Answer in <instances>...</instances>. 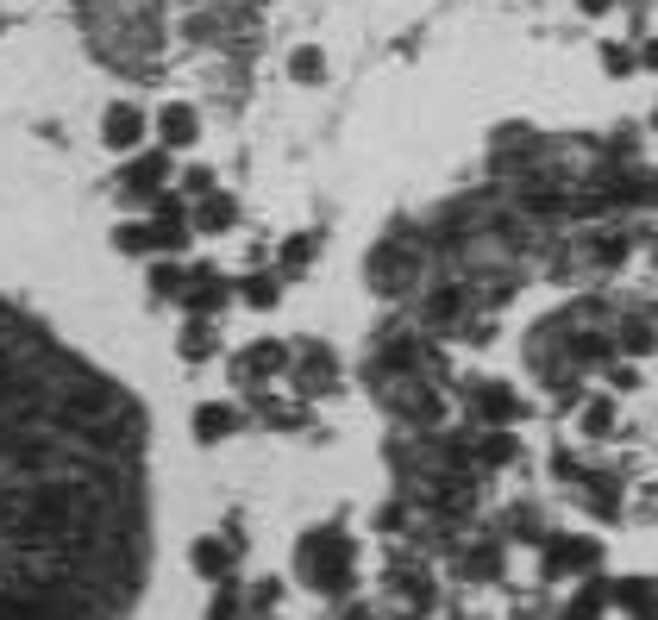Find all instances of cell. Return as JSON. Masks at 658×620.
Returning a JSON list of instances; mask_svg holds the SVG:
<instances>
[{
	"label": "cell",
	"mask_w": 658,
	"mask_h": 620,
	"mask_svg": "<svg viewBox=\"0 0 658 620\" xmlns=\"http://www.w3.org/2000/svg\"><path fill=\"white\" fill-rule=\"evenodd\" d=\"M301 577H308V589H320V595H351V583H358L351 539L339 527L308 533V539H301Z\"/></svg>",
	"instance_id": "1"
},
{
	"label": "cell",
	"mask_w": 658,
	"mask_h": 620,
	"mask_svg": "<svg viewBox=\"0 0 658 620\" xmlns=\"http://www.w3.org/2000/svg\"><path fill=\"white\" fill-rule=\"evenodd\" d=\"M602 564V545L583 539V533H546L539 539V583H564L577 570H596Z\"/></svg>",
	"instance_id": "2"
},
{
	"label": "cell",
	"mask_w": 658,
	"mask_h": 620,
	"mask_svg": "<svg viewBox=\"0 0 658 620\" xmlns=\"http://www.w3.org/2000/svg\"><path fill=\"white\" fill-rule=\"evenodd\" d=\"M226 295H232V289H226L214 270H188V282H182V307H188L195 320H214L220 307H226Z\"/></svg>",
	"instance_id": "3"
},
{
	"label": "cell",
	"mask_w": 658,
	"mask_h": 620,
	"mask_svg": "<svg viewBox=\"0 0 658 620\" xmlns=\"http://www.w3.org/2000/svg\"><path fill=\"white\" fill-rule=\"evenodd\" d=\"M157 132H163V151H188L201 138V113L188 107V101H170L157 113Z\"/></svg>",
	"instance_id": "4"
},
{
	"label": "cell",
	"mask_w": 658,
	"mask_h": 620,
	"mask_svg": "<svg viewBox=\"0 0 658 620\" xmlns=\"http://www.w3.org/2000/svg\"><path fill=\"white\" fill-rule=\"evenodd\" d=\"M101 138H107V145L113 151H138V138H145V113H138V107H107V119H101Z\"/></svg>",
	"instance_id": "5"
},
{
	"label": "cell",
	"mask_w": 658,
	"mask_h": 620,
	"mask_svg": "<svg viewBox=\"0 0 658 620\" xmlns=\"http://www.w3.org/2000/svg\"><path fill=\"white\" fill-rule=\"evenodd\" d=\"M282 370H289V351L270 345V339H257V345L239 357V383H270V376H282Z\"/></svg>",
	"instance_id": "6"
},
{
	"label": "cell",
	"mask_w": 658,
	"mask_h": 620,
	"mask_svg": "<svg viewBox=\"0 0 658 620\" xmlns=\"http://www.w3.org/2000/svg\"><path fill=\"white\" fill-rule=\"evenodd\" d=\"M608 602H621L640 620H658V583L652 577H621V583H608Z\"/></svg>",
	"instance_id": "7"
},
{
	"label": "cell",
	"mask_w": 658,
	"mask_h": 620,
	"mask_svg": "<svg viewBox=\"0 0 658 620\" xmlns=\"http://www.w3.org/2000/svg\"><path fill=\"white\" fill-rule=\"evenodd\" d=\"M477 414H483L489 426H508V420H521V395L502 389V383H483V389H477Z\"/></svg>",
	"instance_id": "8"
},
{
	"label": "cell",
	"mask_w": 658,
	"mask_h": 620,
	"mask_svg": "<svg viewBox=\"0 0 658 620\" xmlns=\"http://www.w3.org/2000/svg\"><path fill=\"white\" fill-rule=\"evenodd\" d=\"M163 176H170V151H157V157H138L132 170H126V195H157Z\"/></svg>",
	"instance_id": "9"
},
{
	"label": "cell",
	"mask_w": 658,
	"mask_h": 620,
	"mask_svg": "<svg viewBox=\"0 0 658 620\" xmlns=\"http://www.w3.org/2000/svg\"><path fill=\"white\" fill-rule=\"evenodd\" d=\"M176 351L188 357V364L214 357V351H220V326H214V320H188V326H182V339H176Z\"/></svg>",
	"instance_id": "10"
},
{
	"label": "cell",
	"mask_w": 658,
	"mask_h": 620,
	"mask_svg": "<svg viewBox=\"0 0 658 620\" xmlns=\"http://www.w3.org/2000/svg\"><path fill=\"white\" fill-rule=\"evenodd\" d=\"M232 426H239V408H226V401H207V408H195V439H201V445L226 439Z\"/></svg>",
	"instance_id": "11"
},
{
	"label": "cell",
	"mask_w": 658,
	"mask_h": 620,
	"mask_svg": "<svg viewBox=\"0 0 658 620\" xmlns=\"http://www.w3.org/2000/svg\"><path fill=\"white\" fill-rule=\"evenodd\" d=\"M333 370H339V364H333V351L301 345V370H295V376H301V389H308V395H314V389H333Z\"/></svg>",
	"instance_id": "12"
},
{
	"label": "cell",
	"mask_w": 658,
	"mask_h": 620,
	"mask_svg": "<svg viewBox=\"0 0 658 620\" xmlns=\"http://www.w3.org/2000/svg\"><path fill=\"white\" fill-rule=\"evenodd\" d=\"M232 220H239V201H232V195H207L188 232H232Z\"/></svg>",
	"instance_id": "13"
},
{
	"label": "cell",
	"mask_w": 658,
	"mask_h": 620,
	"mask_svg": "<svg viewBox=\"0 0 658 620\" xmlns=\"http://www.w3.org/2000/svg\"><path fill=\"white\" fill-rule=\"evenodd\" d=\"M470 458H483V464H514V458H521V439H514L508 426H489V433L477 439V451H470Z\"/></svg>",
	"instance_id": "14"
},
{
	"label": "cell",
	"mask_w": 658,
	"mask_h": 620,
	"mask_svg": "<svg viewBox=\"0 0 658 620\" xmlns=\"http://www.w3.org/2000/svg\"><path fill=\"white\" fill-rule=\"evenodd\" d=\"M195 570H201V577H214V583H232V545L201 539L195 545Z\"/></svg>",
	"instance_id": "15"
},
{
	"label": "cell",
	"mask_w": 658,
	"mask_h": 620,
	"mask_svg": "<svg viewBox=\"0 0 658 620\" xmlns=\"http://www.w3.org/2000/svg\"><path fill=\"white\" fill-rule=\"evenodd\" d=\"M608 608V583L602 577H583V589H577V602H571V614H564V620H596Z\"/></svg>",
	"instance_id": "16"
},
{
	"label": "cell",
	"mask_w": 658,
	"mask_h": 620,
	"mask_svg": "<svg viewBox=\"0 0 658 620\" xmlns=\"http://www.w3.org/2000/svg\"><path fill=\"white\" fill-rule=\"evenodd\" d=\"M289 76H295V82H308V88H314V82L326 76V51H320V44H301V51L289 57Z\"/></svg>",
	"instance_id": "17"
},
{
	"label": "cell",
	"mask_w": 658,
	"mask_h": 620,
	"mask_svg": "<svg viewBox=\"0 0 658 620\" xmlns=\"http://www.w3.org/2000/svg\"><path fill=\"white\" fill-rule=\"evenodd\" d=\"M314 251H320V232H301V238H289V245H282V270H301Z\"/></svg>",
	"instance_id": "18"
},
{
	"label": "cell",
	"mask_w": 658,
	"mask_h": 620,
	"mask_svg": "<svg viewBox=\"0 0 658 620\" xmlns=\"http://www.w3.org/2000/svg\"><path fill=\"white\" fill-rule=\"evenodd\" d=\"M583 433H590V439H608V433H615V408H608V401H590V414H583Z\"/></svg>",
	"instance_id": "19"
},
{
	"label": "cell",
	"mask_w": 658,
	"mask_h": 620,
	"mask_svg": "<svg viewBox=\"0 0 658 620\" xmlns=\"http://www.w3.org/2000/svg\"><path fill=\"white\" fill-rule=\"evenodd\" d=\"M182 282H188V270L157 264V270H151V295H182Z\"/></svg>",
	"instance_id": "20"
},
{
	"label": "cell",
	"mask_w": 658,
	"mask_h": 620,
	"mask_svg": "<svg viewBox=\"0 0 658 620\" xmlns=\"http://www.w3.org/2000/svg\"><path fill=\"white\" fill-rule=\"evenodd\" d=\"M464 570H477V583H489V577L502 570V552H496V545H483V552H470V558H464Z\"/></svg>",
	"instance_id": "21"
},
{
	"label": "cell",
	"mask_w": 658,
	"mask_h": 620,
	"mask_svg": "<svg viewBox=\"0 0 658 620\" xmlns=\"http://www.w3.org/2000/svg\"><path fill=\"white\" fill-rule=\"evenodd\" d=\"M276 295H282L276 276H251V282H245V301H251V307H276Z\"/></svg>",
	"instance_id": "22"
},
{
	"label": "cell",
	"mask_w": 658,
	"mask_h": 620,
	"mask_svg": "<svg viewBox=\"0 0 658 620\" xmlns=\"http://www.w3.org/2000/svg\"><path fill=\"white\" fill-rule=\"evenodd\" d=\"M602 69L608 76H633V51L627 44H602Z\"/></svg>",
	"instance_id": "23"
},
{
	"label": "cell",
	"mask_w": 658,
	"mask_h": 620,
	"mask_svg": "<svg viewBox=\"0 0 658 620\" xmlns=\"http://www.w3.org/2000/svg\"><path fill=\"white\" fill-rule=\"evenodd\" d=\"M113 245H120V251H151V226H120Z\"/></svg>",
	"instance_id": "24"
},
{
	"label": "cell",
	"mask_w": 658,
	"mask_h": 620,
	"mask_svg": "<svg viewBox=\"0 0 658 620\" xmlns=\"http://www.w3.org/2000/svg\"><path fill=\"white\" fill-rule=\"evenodd\" d=\"M182 188H188V195H214V170H182Z\"/></svg>",
	"instance_id": "25"
},
{
	"label": "cell",
	"mask_w": 658,
	"mask_h": 620,
	"mask_svg": "<svg viewBox=\"0 0 658 620\" xmlns=\"http://www.w3.org/2000/svg\"><path fill=\"white\" fill-rule=\"evenodd\" d=\"M652 345V326H627V351H646Z\"/></svg>",
	"instance_id": "26"
},
{
	"label": "cell",
	"mask_w": 658,
	"mask_h": 620,
	"mask_svg": "<svg viewBox=\"0 0 658 620\" xmlns=\"http://www.w3.org/2000/svg\"><path fill=\"white\" fill-rule=\"evenodd\" d=\"M232 614H239V602H232V589H226V595H214V620H232Z\"/></svg>",
	"instance_id": "27"
},
{
	"label": "cell",
	"mask_w": 658,
	"mask_h": 620,
	"mask_svg": "<svg viewBox=\"0 0 658 620\" xmlns=\"http://www.w3.org/2000/svg\"><path fill=\"white\" fill-rule=\"evenodd\" d=\"M633 63H646V69H658V38H646V51L633 57Z\"/></svg>",
	"instance_id": "28"
},
{
	"label": "cell",
	"mask_w": 658,
	"mask_h": 620,
	"mask_svg": "<svg viewBox=\"0 0 658 620\" xmlns=\"http://www.w3.org/2000/svg\"><path fill=\"white\" fill-rule=\"evenodd\" d=\"M577 7H583V13H608V7H615V0H577Z\"/></svg>",
	"instance_id": "29"
},
{
	"label": "cell",
	"mask_w": 658,
	"mask_h": 620,
	"mask_svg": "<svg viewBox=\"0 0 658 620\" xmlns=\"http://www.w3.org/2000/svg\"><path fill=\"white\" fill-rule=\"evenodd\" d=\"M514 620H539V614H514Z\"/></svg>",
	"instance_id": "30"
}]
</instances>
